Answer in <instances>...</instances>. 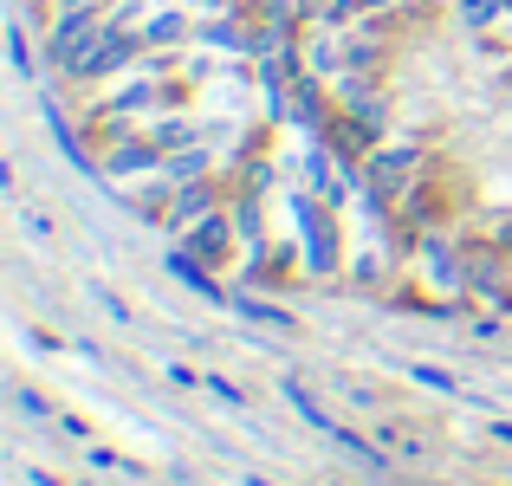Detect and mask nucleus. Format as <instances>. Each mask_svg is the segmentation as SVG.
I'll return each mask as SVG.
<instances>
[{
  "instance_id": "f257e3e1",
  "label": "nucleus",
  "mask_w": 512,
  "mask_h": 486,
  "mask_svg": "<svg viewBox=\"0 0 512 486\" xmlns=\"http://www.w3.org/2000/svg\"><path fill=\"white\" fill-rule=\"evenodd\" d=\"M130 52H137V39H130L124 26H98V33H91V46L72 59V72L78 78H104V72H117Z\"/></svg>"
},
{
  "instance_id": "f03ea898",
  "label": "nucleus",
  "mask_w": 512,
  "mask_h": 486,
  "mask_svg": "<svg viewBox=\"0 0 512 486\" xmlns=\"http://www.w3.org/2000/svg\"><path fill=\"white\" fill-rule=\"evenodd\" d=\"M409 169H415V156H409V150H389V156H376V162H370V182H376V195L389 201V195L402 188V175H409Z\"/></svg>"
},
{
  "instance_id": "7ed1b4c3",
  "label": "nucleus",
  "mask_w": 512,
  "mask_h": 486,
  "mask_svg": "<svg viewBox=\"0 0 512 486\" xmlns=\"http://www.w3.org/2000/svg\"><path fill=\"white\" fill-rule=\"evenodd\" d=\"M305 240H312V266L325 273V266H331V221L312 208V201H305Z\"/></svg>"
},
{
  "instance_id": "20e7f679",
  "label": "nucleus",
  "mask_w": 512,
  "mask_h": 486,
  "mask_svg": "<svg viewBox=\"0 0 512 486\" xmlns=\"http://www.w3.org/2000/svg\"><path fill=\"white\" fill-rule=\"evenodd\" d=\"M286 402H292V409H299V415H305V422H312V428H318V435H331V428H338V422H331V415H325V409H318V402H312V396H305V383H299V376H286Z\"/></svg>"
},
{
  "instance_id": "39448f33",
  "label": "nucleus",
  "mask_w": 512,
  "mask_h": 486,
  "mask_svg": "<svg viewBox=\"0 0 512 486\" xmlns=\"http://www.w3.org/2000/svg\"><path fill=\"white\" fill-rule=\"evenodd\" d=\"M234 312L253 318V324H273V331H292V324H299L292 312H279V305H266V299H234Z\"/></svg>"
},
{
  "instance_id": "423d86ee",
  "label": "nucleus",
  "mask_w": 512,
  "mask_h": 486,
  "mask_svg": "<svg viewBox=\"0 0 512 486\" xmlns=\"http://www.w3.org/2000/svg\"><path fill=\"white\" fill-rule=\"evenodd\" d=\"M221 247H227V221H221V214H208V221L188 234V253H221Z\"/></svg>"
},
{
  "instance_id": "0eeeda50",
  "label": "nucleus",
  "mask_w": 512,
  "mask_h": 486,
  "mask_svg": "<svg viewBox=\"0 0 512 486\" xmlns=\"http://www.w3.org/2000/svg\"><path fill=\"white\" fill-rule=\"evenodd\" d=\"M208 208H214V201H208V188H182V201H175V214H169V221H175V227H188V221H201Z\"/></svg>"
},
{
  "instance_id": "6e6552de",
  "label": "nucleus",
  "mask_w": 512,
  "mask_h": 486,
  "mask_svg": "<svg viewBox=\"0 0 512 486\" xmlns=\"http://www.w3.org/2000/svg\"><path fill=\"white\" fill-rule=\"evenodd\" d=\"M182 33H188V20H182V13H163V20H150V33H143V39H150V46H175Z\"/></svg>"
},
{
  "instance_id": "1a4fd4ad",
  "label": "nucleus",
  "mask_w": 512,
  "mask_h": 486,
  "mask_svg": "<svg viewBox=\"0 0 512 486\" xmlns=\"http://www.w3.org/2000/svg\"><path fill=\"white\" fill-rule=\"evenodd\" d=\"M201 389H208V396H221V402H227V409H247V396H240V389H234V383H227V376H214V370H208V376H201Z\"/></svg>"
},
{
  "instance_id": "9d476101",
  "label": "nucleus",
  "mask_w": 512,
  "mask_h": 486,
  "mask_svg": "<svg viewBox=\"0 0 512 486\" xmlns=\"http://www.w3.org/2000/svg\"><path fill=\"white\" fill-rule=\"evenodd\" d=\"M201 169H208V156H201V150H182V156L169 162V175H175V182H188V175H201Z\"/></svg>"
},
{
  "instance_id": "9b49d317",
  "label": "nucleus",
  "mask_w": 512,
  "mask_h": 486,
  "mask_svg": "<svg viewBox=\"0 0 512 486\" xmlns=\"http://www.w3.org/2000/svg\"><path fill=\"white\" fill-rule=\"evenodd\" d=\"M415 383H428V389H448V396H461V383H454L448 370H428V363H415Z\"/></svg>"
},
{
  "instance_id": "f8f14e48",
  "label": "nucleus",
  "mask_w": 512,
  "mask_h": 486,
  "mask_svg": "<svg viewBox=\"0 0 512 486\" xmlns=\"http://www.w3.org/2000/svg\"><path fill=\"white\" fill-rule=\"evenodd\" d=\"M500 7H506V0H467V20H474V26H487Z\"/></svg>"
},
{
  "instance_id": "ddd939ff",
  "label": "nucleus",
  "mask_w": 512,
  "mask_h": 486,
  "mask_svg": "<svg viewBox=\"0 0 512 486\" xmlns=\"http://www.w3.org/2000/svg\"><path fill=\"white\" fill-rule=\"evenodd\" d=\"M13 72L33 78V52H26V39H20V33H13Z\"/></svg>"
},
{
  "instance_id": "4468645a",
  "label": "nucleus",
  "mask_w": 512,
  "mask_h": 486,
  "mask_svg": "<svg viewBox=\"0 0 512 486\" xmlns=\"http://www.w3.org/2000/svg\"><path fill=\"white\" fill-rule=\"evenodd\" d=\"M85 461H91V467H130V461H124V454H111V448H91V454H85Z\"/></svg>"
},
{
  "instance_id": "2eb2a0df",
  "label": "nucleus",
  "mask_w": 512,
  "mask_h": 486,
  "mask_svg": "<svg viewBox=\"0 0 512 486\" xmlns=\"http://www.w3.org/2000/svg\"><path fill=\"white\" fill-rule=\"evenodd\" d=\"M26 480H33V486H59V480L46 474V467H26Z\"/></svg>"
},
{
  "instance_id": "dca6fc26",
  "label": "nucleus",
  "mask_w": 512,
  "mask_h": 486,
  "mask_svg": "<svg viewBox=\"0 0 512 486\" xmlns=\"http://www.w3.org/2000/svg\"><path fill=\"white\" fill-rule=\"evenodd\" d=\"M52 7H59V13H65V7H98V0H52Z\"/></svg>"
},
{
  "instance_id": "f3484780",
  "label": "nucleus",
  "mask_w": 512,
  "mask_h": 486,
  "mask_svg": "<svg viewBox=\"0 0 512 486\" xmlns=\"http://www.w3.org/2000/svg\"><path fill=\"white\" fill-rule=\"evenodd\" d=\"M247 486H273V480H260V474H247Z\"/></svg>"
}]
</instances>
